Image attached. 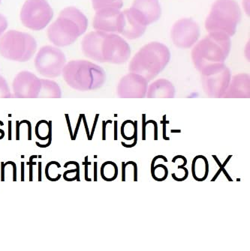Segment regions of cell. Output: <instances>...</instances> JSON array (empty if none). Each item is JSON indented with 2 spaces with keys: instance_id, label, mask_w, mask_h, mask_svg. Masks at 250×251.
Instances as JSON below:
<instances>
[{
  "instance_id": "cell-1",
  "label": "cell",
  "mask_w": 250,
  "mask_h": 251,
  "mask_svg": "<svg viewBox=\"0 0 250 251\" xmlns=\"http://www.w3.org/2000/svg\"><path fill=\"white\" fill-rule=\"evenodd\" d=\"M86 57L99 62L123 64L130 57L129 44L116 33L96 31L88 33L82 42Z\"/></svg>"
},
{
  "instance_id": "cell-2",
  "label": "cell",
  "mask_w": 250,
  "mask_h": 251,
  "mask_svg": "<svg viewBox=\"0 0 250 251\" xmlns=\"http://www.w3.org/2000/svg\"><path fill=\"white\" fill-rule=\"evenodd\" d=\"M87 26V18L82 11L75 7H67L50 25L48 38L56 46H69L86 32Z\"/></svg>"
},
{
  "instance_id": "cell-3",
  "label": "cell",
  "mask_w": 250,
  "mask_h": 251,
  "mask_svg": "<svg viewBox=\"0 0 250 251\" xmlns=\"http://www.w3.org/2000/svg\"><path fill=\"white\" fill-rule=\"evenodd\" d=\"M231 46V39L228 35L210 32L192 51L194 67L201 72L210 65L224 63L229 55Z\"/></svg>"
},
{
  "instance_id": "cell-4",
  "label": "cell",
  "mask_w": 250,
  "mask_h": 251,
  "mask_svg": "<svg viewBox=\"0 0 250 251\" xmlns=\"http://www.w3.org/2000/svg\"><path fill=\"white\" fill-rule=\"evenodd\" d=\"M170 58V51L166 45L151 42L135 55L129 64V71L150 80L167 66Z\"/></svg>"
},
{
  "instance_id": "cell-5",
  "label": "cell",
  "mask_w": 250,
  "mask_h": 251,
  "mask_svg": "<svg viewBox=\"0 0 250 251\" xmlns=\"http://www.w3.org/2000/svg\"><path fill=\"white\" fill-rule=\"evenodd\" d=\"M241 20V8L235 0H217L206 19V29L233 36Z\"/></svg>"
},
{
  "instance_id": "cell-6",
  "label": "cell",
  "mask_w": 250,
  "mask_h": 251,
  "mask_svg": "<svg viewBox=\"0 0 250 251\" xmlns=\"http://www.w3.org/2000/svg\"><path fill=\"white\" fill-rule=\"evenodd\" d=\"M62 72L66 83L79 90L99 87L105 80L103 69L89 61H71L64 66Z\"/></svg>"
},
{
  "instance_id": "cell-7",
  "label": "cell",
  "mask_w": 250,
  "mask_h": 251,
  "mask_svg": "<svg viewBox=\"0 0 250 251\" xmlns=\"http://www.w3.org/2000/svg\"><path fill=\"white\" fill-rule=\"evenodd\" d=\"M37 42L26 32L10 30L0 39V54L16 62H28L35 54Z\"/></svg>"
},
{
  "instance_id": "cell-8",
  "label": "cell",
  "mask_w": 250,
  "mask_h": 251,
  "mask_svg": "<svg viewBox=\"0 0 250 251\" xmlns=\"http://www.w3.org/2000/svg\"><path fill=\"white\" fill-rule=\"evenodd\" d=\"M54 11L47 0H27L21 11L24 26L34 31H41L49 24Z\"/></svg>"
},
{
  "instance_id": "cell-9",
  "label": "cell",
  "mask_w": 250,
  "mask_h": 251,
  "mask_svg": "<svg viewBox=\"0 0 250 251\" xmlns=\"http://www.w3.org/2000/svg\"><path fill=\"white\" fill-rule=\"evenodd\" d=\"M66 59L63 52L52 46H45L38 51L35 66L38 73L47 77H56L62 73Z\"/></svg>"
},
{
  "instance_id": "cell-10",
  "label": "cell",
  "mask_w": 250,
  "mask_h": 251,
  "mask_svg": "<svg viewBox=\"0 0 250 251\" xmlns=\"http://www.w3.org/2000/svg\"><path fill=\"white\" fill-rule=\"evenodd\" d=\"M170 36L174 45L181 49L192 48L200 36L198 24L191 18L179 20L173 25Z\"/></svg>"
},
{
  "instance_id": "cell-11",
  "label": "cell",
  "mask_w": 250,
  "mask_h": 251,
  "mask_svg": "<svg viewBox=\"0 0 250 251\" xmlns=\"http://www.w3.org/2000/svg\"><path fill=\"white\" fill-rule=\"evenodd\" d=\"M201 72L206 89L212 94H219L222 92L229 83L231 73L224 63L210 65Z\"/></svg>"
},
{
  "instance_id": "cell-12",
  "label": "cell",
  "mask_w": 250,
  "mask_h": 251,
  "mask_svg": "<svg viewBox=\"0 0 250 251\" xmlns=\"http://www.w3.org/2000/svg\"><path fill=\"white\" fill-rule=\"evenodd\" d=\"M146 29L147 25L133 8L124 10L120 13L118 33L133 40L141 37Z\"/></svg>"
},
{
  "instance_id": "cell-13",
  "label": "cell",
  "mask_w": 250,
  "mask_h": 251,
  "mask_svg": "<svg viewBox=\"0 0 250 251\" xmlns=\"http://www.w3.org/2000/svg\"><path fill=\"white\" fill-rule=\"evenodd\" d=\"M120 9L113 8H102L96 11L93 19V27L96 31L118 33V24L120 18Z\"/></svg>"
},
{
  "instance_id": "cell-14",
  "label": "cell",
  "mask_w": 250,
  "mask_h": 251,
  "mask_svg": "<svg viewBox=\"0 0 250 251\" xmlns=\"http://www.w3.org/2000/svg\"><path fill=\"white\" fill-rule=\"evenodd\" d=\"M43 80H39L35 75L29 72H21L17 75L14 81V89L17 96L28 97L37 95Z\"/></svg>"
},
{
  "instance_id": "cell-15",
  "label": "cell",
  "mask_w": 250,
  "mask_h": 251,
  "mask_svg": "<svg viewBox=\"0 0 250 251\" xmlns=\"http://www.w3.org/2000/svg\"><path fill=\"white\" fill-rule=\"evenodd\" d=\"M132 8L137 13L146 25L157 21L162 15L159 0H134Z\"/></svg>"
},
{
  "instance_id": "cell-16",
  "label": "cell",
  "mask_w": 250,
  "mask_h": 251,
  "mask_svg": "<svg viewBox=\"0 0 250 251\" xmlns=\"http://www.w3.org/2000/svg\"><path fill=\"white\" fill-rule=\"evenodd\" d=\"M147 87L145 78L136 73L125 76L120 81L119 92L123 96H143Z\"/></svg>"
},
{
  "instance_id": "cell-17",
  "label": "cell",
  "mask_w": 250,
  "mask_h": 251,
  "mask_svg": "<svg viewBox=\"0 0 250 251\" xmlns=\"http://www.w3.org/2000/svg\"><path fill=\"white\" fill-rule=\"evenodd\" d=\"M193 176L196 181H203L208 176L209 164L207 158L203 155L194 157L192 164Z\"/></svg>"
},
{
  "instance_id": "cell-18",
  "label": "cell",
  "mask_w": 250,
  "mask_h": 251,
  "mask_svg": "<svg viewBox=\"0 0 250 251\" xmlns=\"http://www.w3.org/2000/svg\"><path fill=\"white\" fill-rule=\"evenodd\" d=\"M101 176L106 181H112L117 178L118 167L115 163L107 161L101 167Z\"/></svg>"
},
{
  "instance_id": "cell-19",
  "label": "cell",
  "mask_w": 250,
  "mask_h": 251,
  "mask_svg": "<svg viewBox=\"0 0 250 251\" xmlns=\"http://www.w3.org/2000/svg\"><path fill=\"white\" fill-rule=\"evenodd\" d=\"M174 88L172 85L166 80H160L153 83L150 87V92L153 94L161 93V94L172 95Z\"/></svg>"
},
{
  "instance_id": "cell-20",
  "label": "cell",
  "mask_w": 250,
  "mask_h": 251,
  "mask_svg": "<svg viewBox=\"0 0 250 251\" xmlns=\"http://www.w3.org/2000/svg\"><path fill=\"white\" fill-rule=\"evenodd\" d=\"M95 11L102 8H113L120 9L123 7V0H92Z\"/></svg>"
},
{
  "instance_id": "cell-21",
  "label": "cell",
  "mask_w": 250,
  "mask_h": 251,
  "mask_svg": "<svg viewBox=\"0 0 250 251\" xmlns=\"http://www.w3.org/2000/svg\"><path fill=\"white\" fill-rule=\"evenodd\" d=\"M152 177L156 181H163L167 178L168 175V170L166 166L163 164H158L154 166L153 169H151Z\"/></svg>"
},
{
  "instance_id": "cell-22",
  "label": "cell",
  "mask_w": 250,
  "mask_h": 251,
  "mask_svg": "<svg viewBox=\"0 0 250 251\" xmlns=\"http://www.w3.org/2000/svg\"><path fill=\"white\" fill-rule=\"evenodd\" d=\"M49 123V130H48V143L47 144L42 145L40 143L36 142L35 143V145H36L37 147H39V148H47V147H49L51 146V143H52V122L49 121L48 122Z\"/></svg>"
},
{
  "instance_id": "cell-23",
  "label": "cell",
  "mask_w": 250,
  "mask_h": 251,
  "mask_svg": "<svg viewBox=\"0 0 250 251\" xmlns=\"http://www.w3.org/2000/svg\"><path fill=\"white\" fill-rule=\"evenodd\" d=\"M8 27V21L3 15L0 14V36L6 30Z\"/></svg>"
},
{
  "instance_id": "cell-24",
  "label": "cell",
  "mask_w": 250,
  "mask_h": 251,
  "mask_svg": "<svg viewBox=\"0 0 250 251\" xmlns=\"http://www.w3.org/2000/svg\"><path fill=\"white\" fill-rule=\"evenodd\" d=\"M170 122L166 121V115H164L163 116V121H161V124L163 125V139L165 140H170V137H166V125L169 124Z\"/></svg>"
},
{
  "instance_id": "cell-25",
  "label": "cell",
  "mask_w": 250,
  "mask_h": 251,
  "mask_svg": "<svg viewBox=\"0 0 250 251\" xmlns=\"http://www.w3.org/2000/svg\"><path fill=\"white\" fill-rule=\"evenodd\" d=\"M146 115H142V140H146Z\"/></svg>"
},
{
  "instance_id": "cell-26",
  "label": "cell",
  "mask_w": 250,
  "mask_h": 251,
  "mask_svg": "<svg viewBox=\"0 0 250 251\" xmlns=\"http://www.w3.org/2000/svg\"><path fill=\"white\" fill-rule=\"evenodd\" d=\"M20 125L24 124V123H26V124H28V140H32V124H31L30 122L28 121V120H23V121L20 122Z\"/></svg>"
},
{
  "instance_id": "cell-27",
  "label": "cell",
  "mask_w": 250,
  "mask_h": 251,
  "mask_svg": "<svg viewBox=\"0 0 250 251\" xmlns=\"http://www.w3.org/2000/svg\"><path fill=\"white\" fill-rule=\"evenodd\" d=\"M85 167V180L87 181H91V178H88V167L91 165V163L88 162V156L85 157V161L83 163Z\"/></svg>"
},
{
  "instance_id": "cell-28",
  "label": "cell",
  "mask_w": 250,
  "mask_h": 251,
  "mask_svg": "<svg viewBox=\"0 0 250 251\" xmlns=\"http://www.w3.org/2000/svg\"><path fill=\"white\" fill-rule=\"evenodd\" d=\"M109 123H112L111 120L102 121V140H106V126Z\"/></svg>"
},
{
  "instance_id": "cell-29",
  "label": "cell",
  "mask_w": 250,
  "mask_h": 251,
  "mask_svg": "<svg viewBox=\"0 0 250 251\" xmlns=\"http://www.w3.org/2000/svg\"><path fill=\"white\" fill-rule=\"evenodd\" d=\"M152 123L154 126V140H158V125L157 123L154 120H150V121L146 122V126Z\"/></svg>"
},
{
  "instance_id": "cell-30",
  "label": "cell",
  "mask_w": 250,
  "mask_h": 251,
  "mask_svg": "<svg viewBox=\"0 0 250 251\" xmlns=\"http://www.w3.org/2000/svg\"><path fill=\"white\" fill-rule=\"evenodd\" d=\"M99 114H96V117H95L94 123H93V128H92V130H91V134H89V139L88 140H93V134H94L95 129H96V125H97L98 119H99Z\"/></svg>"
},
{
  "instance_id": "cell-31",
  "label": "cell",
  "mask_w": 250,
  "mask_h": 251,
  "mask_svg": "<svg viewBox=\"0 0 250 251\" xmlns=\"http://www.w3.org/2000/svg\"><path fill=\"white\" fill-rule=\"evenodd\" d=\"M82 114H81L79 116V119H78V123H77L76 127H75V133L73 134V139L72 140H76L77 135H78V130H79V127H80L81 123H82Z\"/></svg>"
},
{
  "instance_id": "cell-32",
  "label": "cell",
  "mask_w": 250,
  "mask_h": 251,
  "mask_svg": "<svg viewBox=\"0 0 250 251\" xmlns=\"http://www.w3.org/2000/svg\"><path fill=\"white\" fill-rule=\"evenodd\" d=\"M129 164H132L134 167V181H138V166L136 164V163H135L134 161H129V162L126 163V166L127 167V165H129Z\"/></svg>"
},
{
  "instance_id": "cell-33",
  "label": "cell",
  "mask_w": 250,
  "mask_h": 251,
  "mask_svg": "<svg viewBox=\"0 0 250 251\" xmlns=\"http://www.w3.org/2000/svg\"><path fill=\"white\" fill-rule=\"evenodd\" d=\"M8 164H11L13 167V181H17V167L15 163L12 161H8Z\"/></svg>"
},
{
  "instance_id": "cell-34",
  "label": "cell",
  "mask_w": 250,
  "mask_h": 251,
  "mask_svg": "<svg viewBox=\"0 0 250 251\" xmlns=\"http://www.w3.org/2000/svg\"><path fill=\"white\" fill-rule=\"evenodd\" d=\"M8 163L1 162V181H5V167L8 165Z\"/></svg>"
},
{
  "instance_id": "cell-35",
  "label": "cell",
  "mask_w": 250,
  "mask_h": 251,
  "mask_svg": "<svg viewBox=\"0 0 250 251\" xmlns=\"http://www.w3.org/2000/svg\"><path fill=\"white\" fill-rule=\"evenodd\" d=\"M65 119H66V122H67L68 127H69V134L71 136V140H72L73 139V131H72V127H71L70 120H69V116L68 114H65Z\"/></svg>"
},
{
  "instance_id": "cell-36",
  "label": "cell",
  "mask_w": 250,
  "mask_h": 251,
  "mask_svg": "<svg viewBox=\"0 0 250 251\" xmlns=\"http://www.w3.org/2000/svg\"><path fill=\"white\" fill-rule=\"evenodd\" d=\"M138 143V136H136L134 138V143L133 144L127 145L124 143V142H122L121 144L123 145V147H126V148H133V147H136V144Z\"/></svg>"
},
{
  "instance_id": "cell-37",
  "label": "cell",
  "mask_w": 250,
  "mask_h": 251,
  "mask_svg": "<svg viewBox=\"0 0 250 251\" xmlns=\"http://www.w3.org/2000/svg\"><path fill=\"white\" fill-rule=\"evenodd\" d=\"M82 120H83V124H84L85 129H86V135H87L88 139L89 137V128H88L87 123H86V117H85V115L82 114Z\"/></svg>"
},
{
  "instance_id": "cell-38",
  "label": "cell",
  "mask_w": 250,
  "mask_h": 251,
  "mask_svg": "<svg viewBox=\"0 0 250 251\" xmlns=\"http://www.w3.org/2000/svg\"><path fill=\"white\" fill-rule=\"evenodd\" d=\"M126 163L122 162V181H126Z\"/></svg>"
},
{
  "instance_id": "cell-39",
  "label": "cell",
  "mask_w": 250,
  "mask_h": 251,
  "mask_svg": "<svg viewBox=\"0 0 250 251\" xmlns=\"http://www.w3.org/2000/svg\"><path fill=\"white\" fill-rule=\"evenodd\" d=\"M27 164L29 166V181H32V180H33V169H32V167H33V165L29 164V162L27 163Z\"/></svg>"
},
{
  "instance_id": "cell-40",
  "label": "cell",
  "mask_w": 250,
  "mask_h": 251,
  "mask_svg": "<svg viewBox=\"0 0 250 251\" xmlns=\"http://www.w3.org/2000/svg\"><path fill=\"white\" fill-rule=\"evenodd\" d=\"M38 181H42V162L38 163Z\"/></svg>"
},
{
  "instance_id": "cell-41",
  "label": "cell",
  "mask_w": 250,
  "mask_h": 251,
  "mask_svg": "<svg viewBox=\"0 0 250 251\" xmlns=\"http://www.w3.org/2000/svg\"><path fill=\"white\" fill-rule=\"evenodd\" d=\"M20 126L19 121H16V140H20Z\"/></svg>"
},
{
  "instance_id": "cell-42",
  "label": "cell",
  "mask_w": 250,
  "mask_h": 251,
  "mask_svg": "<svg viewBox=\"0 0 250 251\" xmlns=\"http://www.w3.org/2000/svg\"><path fill=\"white\" fill-rule=\"evenodd\" d=\"M11 127H12V123L11 121H8V140H11Z\"/></svg>"
},
{
  "instance_id": "cell-43",
  "label": "cell",
  "mask_w": 250,
  "mask_h": 251,
  "mask_svg": "<svg viewBox=\"0 0 250 251\" xmlns=\"http://www.w3.org/2000/svg\"><path fill=\"white\" fill-rule=\"evenodd\" d=\"M25 176H24V162H21V181H24Z\"/></svg>"
},
{
  "instance_id": "cell-44",
  "label": "cell",
  "mask_w": 250,
  "mask_h": 251,
  "mask_svg": "<svg viewBox=\"0 0 250 251\" xmlns=\"http://www.w3.org/2000/svg\"><path fill=\"white\" fill-rule=\"evenodd\" d=\"M113 140L116 141L117 140V121H114V139Z\"/></svg>"
},
{
  "instance_id": "cell-45",
  "label": "cell",
  "mask_w": 250,
  "mask_h": 251,
  "mask_svg": "<svg viewBox=\"0 0 250 251\" xmlns=\"http://www.w3.org/2000/svg\"><path fill=\"white\" fill-rule=\"evenodd\" d=\"M97 162H94V181H98L97 177Z\"/></svg>"
},
{
  "instance_id": "cell-46",
  "label": "cell",
  "mask_w": 250,
  "mask_h": 251,
  "mask_svg": "<svg viewBox=\"0 0 250 251\" xmlns=\"http://www.w3.org/2000/svg\"><path fill=\"white\" fill-rule=\"evenodd\" d=\"M225 168V167H224ZM222 167H220V170H218V172H217V174H216L215 176L214 177V178H212V180H211V181H215L216 179H217V177L219 176L220 175V174L222 173Z\"/></svg>"
},
{
  "instance_id": "cell-47",
  "label": "cell",
  "mask_w": 250,
  "mask_h": 251,
  "mask_svg": "<svg viewBox=\"0 0 250 251\" xmlns=\"http://www.w3.org/2000/svg\"><path fill=\"white\" fill-rule=\"evenodd\" d=\"M222 172H223V173H224V174H225V176H226V178H228V181H233L232 178H231V177L229 176V175H228V173H227V172L225 171V168L222 169Z\"/></svg>"
},
{
  "instance_id": "cell-48",
  "label": "cell",
  "mask_w": 250,
  "mask_h": 251,
  "mask_svg": "<svg viewBox=\"0 0 250 251\" xmlns=\"http://www.w3.org/2000/svg\"><path fill=\"white\" fill-rule=\"evenodd\" d=\"M231 157H232V155L228 156V158H227V159L225 160V162H224V164H222V166L220 167H222V168H224V167H225V166H226V164H228V161H229V160L231 159Z\"/></svg>"
},
{
  "instance_id": "cell-49",
  "label": "cell",
  "mask_w": 250,
  "mask_h": 251,
  "mask_svg": "<svg viewBox=\"0 0 250 251\" xmlns=\"http://www.w3.org/2000/svg\"><path fill=\"white\" fill-rule=\"evenodd\" d=\"M213 157H214V160H215V161H216V162H217V164H218L219 167H221L222 164H221V163L220 162V161H219V159H218V158H217V156L213 155Z\"/></svg>"
},
{
  "instance_id": "cell-50",
  "label": "cell",
  "mask_w": 250,
  "mask_h": 251,
  "mask_svg": "<svg viewBox=\"0 0 250 251\" xmlns=\"http://www.w3.org/2000/svg\"><path fill=\"white\" fill-rule=\"evenodd\" d=\"M171 133H181V130H171Z\"/></svg>"
},
{
  "instance_id": "cell-51",
  "label": "cell",
  "mask_w": 250,
  "mask_h": 251,
  "mask_svg": "<svg viewBox=\"0 0 250 251\" xmlns=\"http://www.w3.org/2000/svg\"><path fill=\"white\" fill-rule=\"evenodd\" d=\"M0 133H1L2 134H5V131H4L3 130H2V129H0Z\"/></svg>"
},
{
  "instance_id": "cell-52",
  "label": "cell",
  "mask_w": 250,
  "mask_h": 251,
  "mask_svg": "<svg viewBox=\"0 0 250 251\" xmlns=\"http://www.w3.org/2000/svg\"><path fill=\"white\" fill-rule=\"evenodd\" d=\"M0 3H1V0H0Z\"/></svg>"
}]
</instances>
